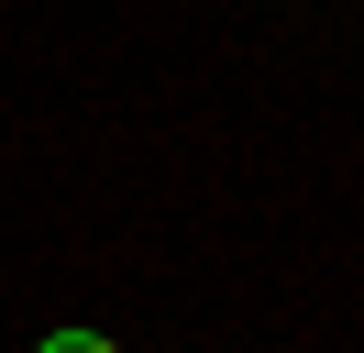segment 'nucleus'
Wrapping results in <instances>:
<instances>
[{
  "mask_svg": "<svg viewBox=\"0 0 364 353\" xmlns=\"http://www.w3.org/2000/svg\"><path fill=\"white\" fill-rule=\"evenodd\" d=\"M33 353H122V342H111V331H45Z\"/></svg>",
  "mask_w": 364,
  "mask_h": 353,
  "instance_id": "1",
  "label": "nucleus"
}]
</instances>
